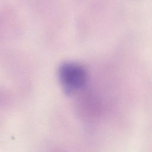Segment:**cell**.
Returning <instances> with one entry per match:
<instances>
[{
  "mask_svg": "<svg viewBox=\"0 0 152 152\" xmlns=\"http://www.w3.org/2000/svg\"><path fill=\"white\" fill-rule=\"evenodd\" d=\"M58 77L64 92L72 95L85 85L87 72L83 66L77 63L65 62L60 66Z\"/></svg>",
  "mask_w": 152,
  "mask_h": 152,
  "instance_id": "cell-1",
  "label": "cell"
}]
</instances>
